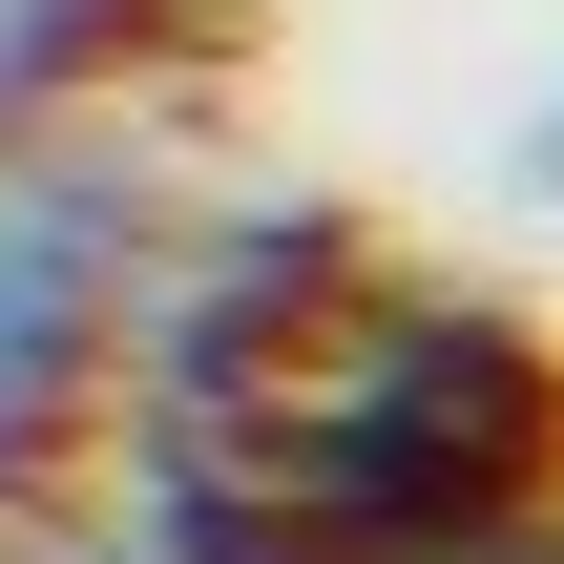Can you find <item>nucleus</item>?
Masks as SVG:
<instances>
[{"instance_id": "obj_1", "label": "nucleus", "mask_w": 564, "mask_h": 564, "mask_svg": "<svg viewBox=\"0 0 564 564\" xmlns=\"http://www.w3.org/2000/svg\"><path fill=\"white\" fill-rule=\"evenodd\" d=\"M251 460L356 564H523L564 523V356L502 293L377 272V293L314 335V377L251 419Z\"/></svg>"}, {"instance_id": "obj_2", "label": "nucleus", "mask_w": 564, "mask_h": 564, "mask_svg": "<svg viewBox=\"0 0 564 564\" xmlns=\"http://www.w3.org/2000/svg\"><path fill=\"white\" fill-rule=\"evenodd\" d=\"M356 293H377V230H356L335 188H209V209L167 188V251H147V293H126L105 398H147V419H188V440H251Z\"/></svg>"}, {"instance_id": "obj_3", "label": "nucleus", "mask_w": 564, "mask_h": 564, "mask_svg": "<svg viewBox=\"0 0 564 564\" xmlns=\"http://www.w3.org/2000/svg\"><path fill=\"white\" fill-rule=\"evenodd\" d=\"M147 251H167L147 126H0V460H42V481L84 460Z\"/></svg>"}, {"instance_id": "obj_4", "label": "nucleus", "mask_w": 564, "mask_h": 564, "mask_svg": "<svg viewBox=\"0 0 564 564\" xmlns=\"http://www.w3.org/2000/svg\"><path fill=\"white\" fill-rule=\"evenodd\" d=\"M188 42V0H0V126H126V84Z\"/></svg>"}, {"instance_id": "obj_5", "label": "nucleus", "mask_w": 564, "mask_h": 564, "mask_svg": "<svg viewBox=\"0 0 564 564\" xmlns=\"http://www.w3.org/2000/svg\"><path fill=\"white\" fill-rule=\"evenodd\" d=\"M523 188H564V84H544V126H523Z\"/></svg>"}, {"instance_id": "obj_6", "label": "nucleus", "mask_w": 564, "mask_h": 564, "mask_svg": "<svg viewBox=\"0 0 564 564\" xmlns=\"http://www.w3.org/2000/svg\"><path fill=\"white\" fill-rule=\"evenodd\" d=\"M21 502H42V460H0V523H21Z\"/></svg>"}, {"instance_id": "obj_7", "label": "nucleus", "mask_w": 564, "mask_h": 564, "mask_svg": "<svg viewBox=\"0 0 564 564\" xmlns=\"http://www.w3.org/2000/svg\"><path fill=\"white\" fill-rule=\"evenodd\" d=\"M63 564H147V544H63Z\"/></svg>"}]
</instances>
